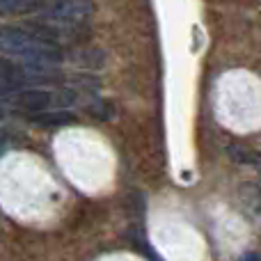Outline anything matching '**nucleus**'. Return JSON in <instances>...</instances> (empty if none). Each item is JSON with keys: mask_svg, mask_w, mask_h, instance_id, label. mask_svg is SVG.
<instances>
[{"mask_svg": "<svg viewBox=\"0 0 261 261\" xmlns=\"http://www.w3.org/2000/svg\"><path fill=\"white\" fill-rule=\"evenodd\" d=\"M0 55L21 60L23 64H50L62 60L58 44L39 39L23 28L0 25Z\"/></svg>", "mask_w": 261, "mask_h": 261, "instance_id": "f257e3e1", "label": "nucleus"}, {"mask_svg": "<svg viewBox=\"0 0 261 261\" xmlns=\"http://www.w3.org/2000/svg\"><path fill=\"white\" fill-rule=\"evenodd\" d=\"M76 96L71 92H48V90H14L5 96L3 103H12L16 108L30 110V113H39V110H50V108H62V106L73 103Z\"/></svg>", "mask_w": 261, "mask_h": 261, "instance_id": "f03ea898", "label": "nucleus"}, {"mask_svg": "<svg viewBox=\"0 0 261 261\" xmlns=\"http://www.w3.org/2000/svg\"><path fill=\"white\" fill-rule=\"evenodd\" d=\"M92 12H94L92 0H46L41 16H46V21L73 25V23H83L85 18H90Z\"/></svg>", "mask_w": 261, "mask_h": 261, "instance_id": "7ed1b4c3", "label": "nucleus"}, {"mask_svg": "<svg viewBox=\"0 0 261 261\" xmlns=\"http://www.w3.org/2000/svg\"><path fill=\"white\" fill-rule=\"evenodd\" d=\"M46 0H0V14L21 16V14H41Z\"/></svg>", "mask_w": 261, "mask_h": 261, "instance_id": "20e7f679", "label": "nucleus"}, {"mask_svg": "<svg viewBox=\"0 0 261 261\" xmlns=\"http://www.w3.org/2000/svg\"><path fill=\"white\" fill-rule=\"evenodd\" d=\"M32 119L35 122H41V124H46V126H64V124H69V122H73V115L71 113H37V115H32Z\"/></svg>", "mask_w": 261, "mask_h": 261, "instance_id": "39448f33", "label": "nucleus"}, {"mask_svg": "<svg viewBox=\"0 0 261 261\" xmlns=\"http://www.w3.org/2000/svg\"><path fill=\"white\" fill-rule=\"evenodd\" d=\"M229 156L234 158L236 163H261V153L257 151H252V149H248V147H229Z\"/></svg>", "mask_w": 261, "mask_h": 261, "instance_id": "423d86ee", "label": "nucleus"}, {"mask_svg": "<svg viewBox=\"0 0 261 261\" xmlns=\"http://www.w3.org/2000/svg\"><path fill=\"white\" fill-rule=\"evenodd\" d=\"M7 140H9V138H7V133H5V130L0 128V151H3V149L7 147Z\"/></svg>", "mask_w": 261, "mask_h": 261, "instance_id": "0eeeda50", "label": "nucleus"}, {"mask_svg": "<svg viewBox=\"0 0 261 261\" xmlns=\"http://www.w3.org/2000/svg\"><path fill=\"white\" fill-rule=\"evenodd\" d=\"M241 261H261V254H257V252H250V254H245Z\"/></svg>", "mask_w": 261, "mask_h": 261, "instance_id": "6e6552de", "label": "nucleus"}, {"mask_svg": "<svg viewBox=\"0 0 261 261\" xmlns=\"http://www.w3.org/2000/svg\"><path fill=\"white\" fill-rule=\"evenodd\" d=\"M5 117V108H3V106H0V119H3Z\"/></svg>", "mask_w": 261, "mask_h": 261, "instance_id": "1a4fd4ad", "label": "nucleus"}]
</instances>
